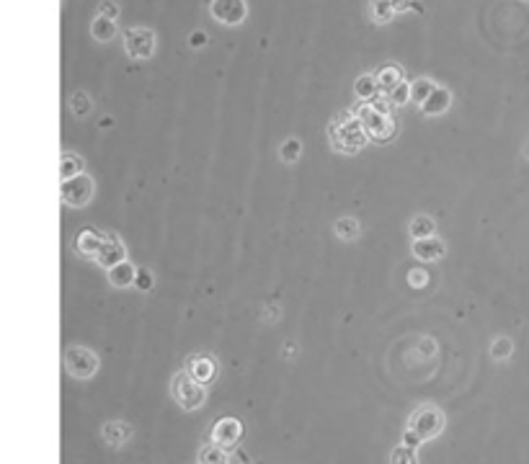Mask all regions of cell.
<instances>
[{
  "label": "cell",
  "mask_w": 529,
  "mask_h": 464,
  "mask_svg": "<svg viewBox=\"0 0 529 464\" xmlns=\"http://www.w3.org/2000/svg\"><path fill=\"white\" fill-rule=\"evenodd\" d=\"M390 101H369L367 106H361L357 116H359L364 132L375 140V142H388L395 137V122L390 116Z\"/></svg>",
  "instance_id": "obj_1"
},
{
  "label": "cell",
  "mask_w": 529,
  "mask_h": 464,
  "mask_svg": "<svg viewBox=\"0 0 529 464\" xmlns=\"http://www.w3.org/2000/svg\"><path fill=\"white\" fill-rule=\"evenodd\" d=\"M328 137L339 152H359L361 145L367 142V132L357 114H341L328 127Z\"/></svg>",
  "instance_id": "obj_2"
},
{
  "label": "cell",
  "mask_w": 529,
  "mask_h": 464,
  "mask_svg": "<svg viewBox=\"0 0 529 464\" xmlns=\"http://www.w3.org/2000/svg\"><path fill=\"white\" fill-rule=\"evenodd\" d=\"M170 392H173L176 402H179L183 410H199V407L204 405V384H199L189 371H181V374L173 377Z\"/></svg>",
  "instance_id": "obj_3"
},
{
  "label": "cell",
  "mask_w": 529,
  "mask_h": 464,
  "mask_svg": "<svg viewBox=\"0 0 529 464\" xmlns=\"http://www.w3.org/2000/svg\"><path fill=\"white\" fill-rule=\"evenodd\" d=\"M408 428H413L424 441H431V438H436V436L445 431V413L436 405H421L416 413L411 416Z\"/></svg>",
  "instance_id": "obj_4"
},
{
  "label": "cell",
  "mask_w": 529,
  "mask_h": 464,
  "mask_svg": "<svg viewBox=\"0 0 529 464\" xmlns=\"http://www.w3.org/2000/svg\"><path fill=\"white\" fill-rule=\"evenodd\" d=\"M65 369L73 379H91L98 369V356L85 346H70L65 351Z\"/></svg>",
  "instance_id": "obj_5"
},
{
  "label": "cell",
  "mask_w": 529,
  "mask_h": 464,
  "mask_svg": "<svg viewBox=\"0 0 529 464\" xmlns=\"http://www.w3.org/2000/svg\"><path fill=\"white\" fill-rule=\"evenodd\" d=\"M93 178L88 173H80L75 178L62 180V201L67 207H85L88 201L93 199Z\"/></svg>",
  "instance_id": "obj_6"
},
{
  "label": "cell",
  "mask_w": 529,
  "mask_h": 464,
  "mask_svg": "<svg viewBox=\"0 0 529 464\" xmlns=\"http://www.w3.org/2000/svg\"><path fill=\"white\" fill-rule=\"evenodd\" d=\"M124 49L132 59H147L152 57L155 52V34L145 26H134V29H127L124 34Z\"/></svg>",
  "instance_id": "obj_7"
},
{
  "label": "cell",
  "mask_w": 529,
  "mask_h": 464,
  "mask_svg": "<svg viewBox=\"0 0 529 464\" xmlns=\"http://www.w3.org/2000/svg\"><path fill=\"white\" fill-rule=\"evenodd\" d=\"M212 16L225 26H237L248 16L246 0H212Z\"/></svg>",
  "instance_id": "obj_8"
},
{
  "label": "cell",
  "mask_w": 529,
  "mask_h": 464,
  "mask_svg": "<svg viewBox=\"0 0 529 464\" xmlns=\"http://www.w3.org/2000/svg\"><path fill=\"white\" fill-rule=\"evenodd\" d=\"M240 434H243V426H240L237 418H222V420H217L215 428H212V444L222 446V449H230V446L237 444Z\"/></svg>",
  "instance_id": "obj_9"
},
{
  "label": "cell",
  "mask_w": 529,
  "mask_h": 464,
  "mask_svg": "<svg viewBox=\"0 0 529 464\" xmlns=\"http://www.w3.org/2000/svg\"><path fill=\"white\" fill-rule=\"evenodd\" d=\"M122 261H127V250H124V243L116 235H111V232H109L104 248H101V253H98V258H96V263L109 271L111 266L122 263Z\"/></svg>",
  "instance_id": "obj_10"
},
{
  "label": "cell",
  "mask_w": 529,
  "mask_h": 464,
  "mask_svg": "<svg viewBox=\"0 0 529 464\" xmlns=\"http://www.w3.org/2000/svg\"><path fill=\"white\" fill-rule=\"evenodd\" d=\"M106 237H109V232H96V230H83L80 235H78L75 240V250L80 253V256L85 258H98V253H101V248H104L106 243Z\"/></svg>",
  "instance_id": "obj_11"
},
{
  "label": "cell",
  "mask_w": 529,
  "mask_h": 464,
  "mask_svg": "<svg viewBox=\"0 0 529 464\" xmlns=\"http://www.w3.org/2000/svg\"><path fill=\"white\" fill-rule=\"evenodd\" d=\"M447 245L439 240V237H426V240H413V256L424 263H431V261H439L445 256Z\"/></svg>",
  "instance_id": "obj_12"
},
{
  "label": "cell",
  "mask_w": 529,
  "mask_h": 464,
  "mask_svg": "<svg viewBox=\"0 0 529 464\" xmlns=\"http://www.w3.org/2000/svg\"><path fill=\"white\" fill-rule=\"evenodd\" d=\"M186 371L197 379L199 384H209L212 379L217 377V364L212 361V356H194L189 361V369Z\"/></svg>",
  "instance_id": "obj_13"
},
{
  "label": "cell",
  "mask_w": 529,
  "mask_h": 464,
  "mask_svg": "<svg viewBox=\"0 0 529 464\" xmlns=\"http://www.w3.org/2000/svg\"><path fill=\"white\" fill-rule=\"evenodd\" d=\"M449 106H452V93H449L447 88L436 86L434 93L421 104V111H424L426 116H439V114H445Z\"/></svg>",
  "instance_id": "obj_14"
},
{
  "label": "cell",
  "mask_w": 529,
  "mask_h": 464,
  "mask_svg": "<svg viewBox=\"0 0 529 464\" xmlns=\"http://www.w3.org/2000/svg\"><path fill=\"white\" fill-rule=\"evenodd\" d=\"M101 434H104L106 444L116 449V446H124L132 438V426H129L127 420H109Z\"/></svg>",
  "instance_id": "obj_15"
},
{
  "label": "cell",
  "mask_w": 529,
  "mask_h": 464,
  "mask_svg": "<svg viewBox=\"0 0 529 464\" xmlns=\"http://www.w3.org/2000/svg\"><path fill=\"white\" fill-rule=\"evenodd\" d=\"M137 271L129 261H122L109 268V284L116 286V289H127V286H134V279H137Z\"/></svg>",
  "instance_id": "obj_16"
},
{
  "label": "cell",
  "mask_w": 529,
  "mask_h": 464,
  "mask_svg": "<svg viewBox=\"0 0 529 464\" xmlns=\"http://www.w3.org/2000/svg\"><path fill=\"white\" fill-rule=\"evenodd\" d=\"M375 77H377L379 91H382V93H390L393 88H397L400 83H403V73H400V67L397 65H382L377 73H375Z\"/></svg>",
  "instance_id": "obj_17"
},
{
  "label": "cell",
  "mask_w": 529,
  "mask_h": 464,
  "mask_svg": "<svg viewBox=\"0 0 529 464\" xmlns=\"http://www.w3.org/2000/svg\"><path fill=\"white\" fill-rule=\"evenodd\" d=\"M408 232L413 240H426V237H434L436 222L429 214H416V217L408 222Z\"/></svg>",
  "instance_id": "obj_18"
},
{
  "label": "cell",
  "mask_w": 529,
  "mask_h": 464,
  "mask_svg": "<svg viewBox=\"0 0 529 464\" xmlns=\"http://www.w3.org/2000/svg\"><path fill=\"white\" fill-rule=\"evenodd\" d=\"M395 3L393 0H369V16L375 24H388L395 16Z\"/></svg>",
  "instance_id": "obj_19"
},
{
  "label": "cell",
  "mask_w": 529,
  "mask_h": 464,
  "mask_svg": "<svg viewBox=\"0 0 529 464\" xmlns=\"http://www.w3.org/2000/svg\"><path fill=\"white\" fill-rule=\"evenodd\" d=\"M91 34H93L96 41H111L116 37V21L106 19V16H96L93 24H91Z\"/></svg>",
  "instance_id": "obj_20"
},
{
  "label": "cell",
  "mask_w": 529,
  "mask_h": 464,
  "mask_svg": "<svg viewBox=\"0 0 529 464\" xmlns=\"http://www.w3.org/2000/svg\"><path fill=\"white\" fill-rule=\"evenodd\" d=\"M354 91L359 95L361 101H375L379 93V83L375 75H359L357 77V83H354Z\"/></svg>",
  "instance_id": "obj_21"
},
{
  "label": "cell",
  "mask_w": 529,
  "mask_h": 464,
  "mask_svg": "<svg viewBox=\"0 0 529 464\" xmlns=\"http://www.w3.org/2000/svg\"><path fill=\"white\" fill-rule=\"evenodd\" d=\"M333 232L341 237V240H346V243H351V240H357L361 232V225H359V219H354V217H341L336 225H333Z\"/></svg>",
  "instance_id": "obj_22"
},
{
  "label": "cell",
  "mask_w": 529,
  "mask_h": 464,
  "mask_svg": "<svg viewBox=\"0 0 529 464\" xmlns=\"http://www.w3.org/2000/svg\"><path fill=\"white\" fill-rule=\"evenodd\" d=\"M434 88H436L434 80H429V77H418V80H413V83H411V101L421 106L426 98H429V95L434 93Z\"/></svg>",
  "instance_id": "obj_23"
},
{
  "label": "cell",
  "mask_w": 529,
  "mask_h": 464,
  "mask_svg": "<svg viewBox=\"0 0 529 464\" xmlns=\"http://www.w3.org/2000/svg\"><path fill=\"white\" fill-rule=\"evenodd\" d=\"M60 173H62V180L75 178V176H80V173H83V160H80L78 155H73V152H67V155H62V163H60Z\"/></svg>",
  "instance_id": "obj_24"
},
{
  "label": "cell",
  "mask_w": 529,
  "mask_h": 464,
  "mask_svg": "<svg viewBox=\"0 0 529 464\" xmlns=\"http://www.w3.org/2000/svg\"><path fill=\"white\" fill-rule=\"evenodd\" d=\"M300 155H303V142H300V140H294V137L284 140L282 147H279V158H282L284 163H289V165L300 160Z\"/></svg>",
  "instance_id": "obj_25"
},
{
  "label": "cell",
  "mask_w": 529,
  "mask_h": 464,
  "mask_svg": "<svg viewBox=\"0 0 529 464\" xmlns=\"http://www.w3.org/2000/svg\"><path fill=\"white\" fill-rule=\"evenodd\" d=\"M511 353H514V341H511L509 335H499V338L491 343V356L496 361L511 359Z\"/></svg>",
  "instance_id": "obj_26"
},
{
  "label": "cell",
  "mask_w": 529,
  "mask_h": 464,
  "mask_svg": "<svg viewBox=\"0 0 529 464\" xmlns=\"http://www.w3.org/2000/svg\"><path fill=\"white\" fill-rule=\"evenodd\" d=\"M70 109H73V114L75 116H88L91 114V98H88V93L75 91V93L70 95Z\"/></svg>",
  "instance_id": "obj_27"
},
{
  "label": "cell",
  "mask_w": 529,
  "mask_h": 464,
  "mask_svg": "<svg viewBox=\"0 0 529 464\" xmlns=\"http://www.w3.org/2000/svg\"><path fill=\"white\" fill-rule=\"evenodd\" d=\"M199 459H201V464H225L227 454H225V449L217 444H212L207 446V449H201L199 452Z\"/></svg>",
  "instance_id": "obj_28"
},
{
  "label": "cell",
  "mask_w": 529,
  "mask_h": 464,
  "mask_svg": "<svg viewBox=\"0 0 529 464\" xmlns=\"http://www.w3.org/2000/svg\"><path fill=\"white\" fill-rule=\"evenodd\" d=\"M393 464H418L416 449H411V446L400 444L395 452H393Z\"/></svg>",
  "instance_id": "obj_29"
},
{
  "label": "cell",
  "mask_w": 529,
  "mask_h": 464,
  "mask_svg": "<svg viewBox=\"0 0 529 464\" xmlns=\"http://www.w3.org/2000/svg\"><path fill=\"white\" fill-rule=\"evenodd\" d=\"M388 101L395 106L408 104V101H411V86H408V83H400L397 88H393V91L388 93Z\"/></svg>",
  "instance_id": "obj_30"
},
{
  "label": "cell",
  "mask_w": 529,
  "mask_h": 464,
  "mask_svg": "<svg viewBox=\"0 0 529 464\" xmlns=\"http://www.w3.org/2000/svg\"><path fill=\"white\" fill-rule=\"evenodd\" d=\"M134 286H137L140 292H150L152 286H155L152 271H147V268H140V271H137V279H134Z\"/></svg>",
  "instance_id": "obj_31"
},
{
  "label": "cell",
  "mask_w": 529,
  "mask_h": 464,
  "mask_svg": "<svg viewBox=\"0 0 529 464\" xmlns=\"http://www.w3.org/2000/svg\"><path fill=\"white\" fill-rule=\"evenodd\" d=\"M98 16H106V19H114L119 16V6H116V0H101L98 3Z\"/></svg>",
  "instance_id": "obj_32"
},
{
  "label": "cell",
  "mask_w": 529,
  "mask_h": 464,
  "mask_svg": "<svg viewBox=\"0 0 529 464\" xmlns=\"http://www.w3.org/2000/svg\"><path fill=\"white\" fill-rule=\"evenodd\" d=\"M424 444V438L413 431V428H408L406 434H403V446H411V449H418V446Z\"/></svg>",
  "instance_id": "obj_33"
},
{
  "label": "cell",
  "mask_w": 529,
  "mask_h": 464,
  "mask_svg": "<svg viewBox=\"0 0 529 464\" xmlns=\"http://www.w3.org/2000/svg\"><path fill=\"white\" fill-rule=\"evenodd\" d=\"M426 281H429V276H426V271H421V268H413L411 276H408V284L411 286H424Z\"/></svg>",
  "instance_id": "obj_34"
},
{
  "label": "cell",
  "mask_w": 529,
  "mask_h": 464,
  "mask_svg": "<svg viewBox=\"0 0 529 464\" xmlns=\"http://www.w3.org/2000/svg\"><path fill=\"white\" fill-rule=\"evenodd\" d=\"M276 313H279L276 307H271V310L266 307V310H264V322H274V320H279V315H276Z\"/></svg>",
  "instance_id": "obj_35"
},
{
  "label": "cell",
  "mask_w": 529,
  "mask_h": 464,
  "mask_svg": "<svg viewBox=\"0 0 529 464\" xmlns=\"http://www.w3.org/2000/svg\"><path fill=\"white\" fill-rule=\"evenodd\" d=\"M201 41H204V37H201V34H194V37H191V44H194V47H197V44H201Z\"/></svg>",
  "instance_id": "obj_36"
},
{
  "label": "cell",
  "mask_w": 529,
  "mask_h": 464,
  "mask_svg": "<svg viewBox=\"0 0 529 464\" xmlns=\"http://www.w3.org/2000/svg\"><path fill=\"white\" fill-rule=\"evenodd\" d=\"M527 158H529V145H527Z\"/></svg>",
  "instance_id": "obj_37"
}]
</instances>
